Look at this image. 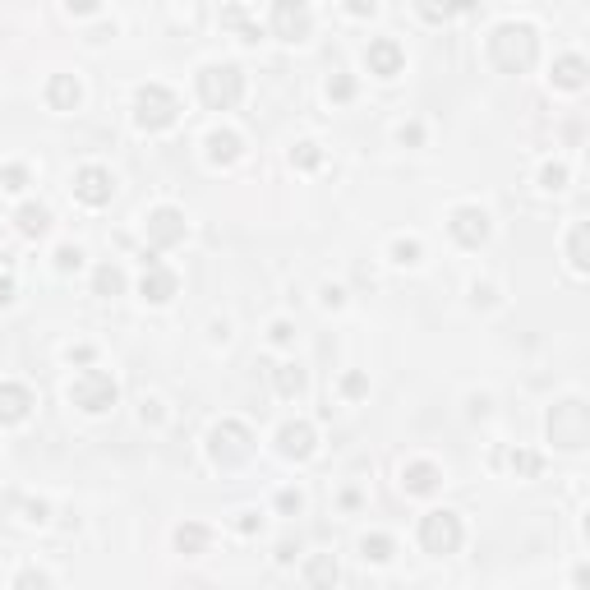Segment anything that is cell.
I'll use <instances>...</instances> for the list:
<instances>
[{
	"label": "cell",
	"instance_id": "cell-3",
	"mask_svg": "<svg viewBox=\"0 0 590 590\" xmlns=\"http://www.w3.org/2000/svg\"><path fill=\"white\" fill-rule=\"evenodd\" d=\"M203 97L212 101V106H217V101H235L240 97V78H235V69H208V74H203Z\"/></svg>",
	"mask_w": 590,
	"mask_h": 590
},
{
	"label": "cell",
	"instance_id": "cell-7",
	"mask_svg": "<svg viewBox=\"0 0 590 590\" xmlns=\"http://www.w3.org/2000/svg\"><path fill=\"white\" fill-rule=\"evenodd\" d=\"M484 212H475V208H466V212H457V235L466 240V245H475V240H484Z\"/></svg>",
	"mask_w": 590,
	"mask_h": 590
},
{
	"label": "cell",
	"instance_id": "cell-18",
	"mask_svg": "<svg viewBox=\"0 0 590 590\" xmlns=\"http://www.w3.org/2000/svg\"><path fill=\"white\" fill-rule=\"evenodd\" d=\"M563 83H581V60H563Z\"/></svg>",
	"mask_w": 590,
	"mask_h": 590
},
{
	"label": "cell",
	"instance_id": "cell-24",
	"mask_svg": "<svg viewBox=\"0 0 590 590\" xmlns=\"http://www.w3.org/2000/svg\"><path fill=\"white\" fill-rule=\"evenodd\" d=\"M69 5H74V10H92V5H97V0H69Z\"/></svg>",
	"mask_w": 590,
	"mask_h": 590
},
{
	"label": "cell",
	"instance_id": "cell-10",
	"mask_svg": "<svg viewBox=\"0 0 590 590\" xmlns=\"http://www.w3.org/2000/svg\"><path fill=\"white\" fill-rule=\"evenodd\" d=\"M171 286H176V281H171L167 272H153V277H143V295H148V300H167Z\"/></svg>",
	"mask_w": 590,
	"mask_h": 590
},
{
	"label": "cell",
	"instance_id": "cell-13",
	"mask_svg": "<svg viewBox=\"0 0 590 590\" xmlns=\"http://www.w3.org/2000/svg\"><path fill=\"white\" fill-rule=\"evenodd\" d=\"M369 60H374V65L383 69V74H392V69H397V46H374V51H369Z\"/></svg>",
	"mask_w": 590,
	"mask_h": 590
},
{
	"label": "cell",
	"instance_id": "cell-23",
	"mask_svg": "<svg viewBox=\"0 0 590 590\" xmlns=\"http://www.w3.org/2000/svg\"><path fill=\"white\" fill-rule=\"evenodd\" d=\"M351 10H360V14H365V10H374V0H351Z\"/></svg>",
	"mask_w": 590,
	"mask_h": 590
},
{
	"label": "cell",
	"instance_id": "cell-11",
	"mask_svg": "<svg viewBox=\"0 0 590 590\" xmlns=\"http://www.w3.org/2000/svg\"><path fill=\"white\" fill-rule=\"evenodd\" d=\"M19 226H23L28 235H42V231H46V212H42V208H23V212H19Z\"/></svg>",
	"mask_w": 590,
	"mask_h": 590
},
{
	"label": "cell",
	"instance_id": "cell-20",
	"mask_svg": "<svg viewBox=\"0 0 590 590\" xmlns=\"http://www.w3.org/2000/svg\"><path fill=\"white\" fill-rule=\"evenodd\" d=\"M176 217H171V212H157V235H162V240H171V235H176Z\"/></svg>",
	"mask_w": 590,
	"mask_h": 590
},
{
	"label": "cell",
	"instance_id": "cell-12",
	"mask_svg": "<svg viewBox=\"0 0 590 590\" xmlns=\"http://www.w3.org/2000/svg\"><path fill=\"white\" fill-rule=\"evenodd\" d=\"M51 101H56V106H74V101H78V88L69 83V78H56V83H51Z\"/></svg>",
	"mask_w": 590,
	"mask_h": 590
},
{
	"label": "cell",
	"instance_id": "cell-15",
	"mask_svg": "<svg viewBox=\"0 0 590 590\" xmlns=\"http://www.w3.org/2000/svg\"><path fill=\"white\" fill-rule=\"evenodd\" d=\"M97 290H101V295H106V290H120V272H115V267H101V272H97Z\"/></svg>",
	"mask_w": 590,
	"mask_h": 590
},
{
	"label": "cell",
	"instance_id": "cell-9",
	"mask_svg": "<svg viewBox=\"0 0 590 590\" xmlns=\"http://www.w3.org/2000/svg\"><path fill=\"white\" fill-rule=\"evenodd\" d=\"M281 443H286V452L304 457V452H309V429H304V424H290V429H281Z\"/></svg>",
	"mask_w": 590,
	"mask_h": 590
},
{
	"label": "cell",
	"instance_id": "cell-5",
	"mask_svg": "<svg viewBox=\"0 0 590 590\" xmlns=\"http://www.w3.org/2000/svg\"><path fill=\"white\" fill-rule=\"evenodd\" d=\"M304 28H309V14H304V5H300V0H281V5H277V33L304 37Z\"/></svg>",
	"mask_w": 590,
	"mask_h": 590
},
{
	"label": "cell",
	"instance_id": "cell-1",
	"mask_svg": "<svg viewBox=\"0 0 590 590\" xmlns=\"http://www.w3.org/2000/svg\"><path fill=\"white\" fill-rule=\"evenodd\" d=\"M420 535H424V549H429V554H452L457 540H461V526H457L452 512H434V517H424Z\"/></svg>",
	"mask_w": 590,
	"mask_h": 590
},
{
	"label": "cell",
	"instance_id": "cell-16",
	"mask_svg": "<svg viewBox=\"0 0 590 590\" xmlns=\"http://www.w3.org/2000/svg\"><path fill=\"white\" fill-rule=\"evenodd\" d=\"M212 153H217V157H235V139H231V134H217V139H212Z\"/></svg>",
	"mask_w": 590,
	"mask_h": 590
},
{
	"label": "cell",
	"instance_id": "cell-22",
	"mask_svg": "<svg viewBox=\"0 0 590 590\" xmlns=\"http://www.w3.org/2000/svg\"><path fill=\"white\" fill-rule=\"evenodd\" d=\"M60 267H78V249H60Z\"/></svg>",
	"mask_w": 590,
	"mask_h": 590
},
{
	"label": "cell",
	"instance_id": "cell-19",
	"mask_svg": "<svg viewBox=\"0 0 590 590\" xmlns=\"http://www.w3.org/2000/svg\"><path fill=\"white\" fill-rule=\"evenodd\" d=\"M388 540H365V558H388Z\"/></svg>",
	"mask_w": 590,
	"mask_h": 590
},
{
	"label": "cell",
	"instance_id": "cell-17",
	"mask_svg": "<svg viewBox=\"0 0 590 590\" xmlns=\"http://www.w3.org/2000/svg\"><path fill=\"white\" fill-rule=\"evenodd\" d=\"M199 545H203V531H199V526L180 531V549H199Z\"/></svg>",
	"mask_w": 590,
	"mask_h": 590
},
{
	"label": "cell",
	"instance_id": "cell-2",
	"mask_svg": "<svg viewBox=\"0 0 590 590\" xmlns=\"http://www.w3.org/2000/svg\"><path fill=\"white\" fill-rule=\"evenodd\" d=\"M74 401L83 406V411H106V406L115 401V388H111L106 374H88L83 383H74Z\"/></svg>",
	"mask_w": 590,
	"mask_h": 590
},
{
	"label": "cell",
	"instance_id": "cell-6",
	"mask_svg": "<svg viewBox=\"0 0 590 590\" xmlns=\"http://www.w3.org/2000/svg\"><path fill=\"white\" fill-rule=\"evenodd\" d=\"M78 199H88V203H106L111 199V176L97 167H88L83 176H78Z\"/></svg>",
	"mask_w": 590,
	"mask_h": 590
},
{
	"label": "cell",
	"instance_id": "cell-21",
	"mask_svg": "<svg viewBox=\"0 0 590 590\" xmlns=\"http://www.w3.org/2000/svg\"><path fill=\"white\" fill-rule=\"evenodd\" d=\"M300 374H290V369H286V374H281V388H286V392H300Z\"/></svg>",
	"mask_w": 590,
	"mask_h": 590
},
{
	"label": "cell",
	"instance_id": "cell-8",
	"mask_svg": "<svg viewBox=\"0 0 590 590\" xmlns=\"http://www.w3.org/2000/svg\"><path fill=\"white\" fill-rule=\"evenodd\" d=\"M23 411H28V392L23 388H0V415H5V420H19Z\"/></svg>",
	"mask_w": 590,
	"mask_h": 590
},
{
	"label": "cell",
	"instance_id": "cell-4",
	"mask_svg": "<svg viewBox=\"0 0 590 590\" xmlns=\"http://www.w3.org/2000/svg\"><path fill=\"white\" fill-rule=\"evenodd\" d=\"M139 106H143V111H139L143 125H167L171 115H176V97H167L162 88H148L143 97H139Z\"/></svg>",
	"mask_w": 590,
	"mask_h": 590
},
{
	"label": "cell",
	"instance_id": "cell-14",
	"mask_svg": "<svg viewBox=\"0 0 590 590\" xmlns=\"http://www.w3.org/2000/svg\"><path fill=\"white\" fill-rule=\"evenodd\" d=\"M406 484H411L415 493H429L434 489V466H415L411 475H406Z\"/></svg>",
	"mask_w": 590,
	"mask_h": 590
}]
</instances>
